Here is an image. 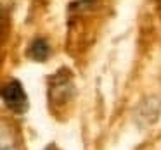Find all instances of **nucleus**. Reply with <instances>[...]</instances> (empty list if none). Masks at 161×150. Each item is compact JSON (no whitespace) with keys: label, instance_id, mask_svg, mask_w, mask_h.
Listing matches in <instances>:
<instances>
[{"label":"nucleus","instance_id":"39448f33","mask_svg":"<svg viewBox=\"0 0 161 150\" xmlns=\"http://www.w3.org/2000/svg\"><path fill=\"white\" fill-rule=\"evenodd\" d=\"M47 150H57V147H56V148H54V147H49Z\"/></svg>","mask_w":161,"mask_h":150},{"label":"nucleus","instance_id":"f257e3e1","mask_svg":"<svg viewBox=\"0 0 161 150\" xmlns=\"http://www.w3.org/2000/svg\"><path fill=\"white\" fill-rule=\"evenodd\" d=\"M2 100L9 111L16 114H23L28 109V97L23 90L21 83L18 80H11L9 83L4 85L2 88Z\"/></svg>","mask_w":161,"mask_h":150},{"label":"nucleus","instance_id":"20e7f679","mask_svg":"<svg viewBox=\"0 0 161 150\" xmlns=\"http://www.w3.org/2000/svg\"><path fill=\"white\" fill-rule=\"evenodd\" d=\"M75 2H76V4H92V2H94V0H75Z\"/></svg>","mask_w":161,"mask_h":150},{"label":"nucleus","instance_id":"f03ea898","mask_svg":"<svg viewBox=\"0 0 161 150\" xmlns=\"http://www.w3.org/2000/svg\"><path fill=\"white\" fill-rule=\"evenodd\" d=\"M73 81H71V73L68 69H61L50 81V98L59 102L69 100L71 93H73Z\"/></svg>","mask_w":161,"mask_h":150},{"label":"nucleus","instance_id":"7ed1b4c3","mask_svg":"<svg viewBox=\"0 0 161 150\" xmlns=\"http://www.w3.org/2000/svg\"><path fill=\"white\" fill-rule=\"evenodd\" d=\"M30 57L35 60H45L50 54V47L47 43L45 38H36L35 42L30 45V50H28Z\"/></svg>","mask_w":161,"mask_h":150}]
</instances>
